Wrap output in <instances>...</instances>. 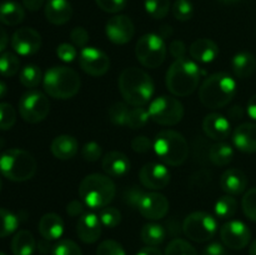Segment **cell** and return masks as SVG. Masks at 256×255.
I'll return each instance as SVG.
<instances>
[{"mask_svg": "<svg viewBox=\"0 0 256 255\" xmlns=\"http://www.w3.org/2000/svg\"><path fill=\"white\" fill-rule=\"evenodd\" d=\"M44 2L45 0H22V5L29 12H38L39 9H42Z\"/></svg>", "mask_w": 256, "mask_h": 255, "instance_id": "obj_55", "label": "cell"}, {"mask_svg": "<svg viewBox=\"0 0 256 255\" xmlns=\"http://www.w3.org/2000/svg\"><path fill=\"white\" fill-rule=\"evenodd\" d=\"M70 40L75 48H85L89 42V32L85 28L76 26L70 32Z\"/></svg>", "mask_w": 256, "mask_h": 255, "instance_id": "obj_49", "label": "cell"}, {"mask_svg": "<svg viewBox=\"0 0 256 255\" xmlns=\"http://www.w3.org/2000/svg\"><path fill=\"white\" fill-rule=\"evenodd\" d=\"M202 130L208 138L216 142H224L230 136V132H232L229 120L224 115L218 114V112H212L205 116L202 122Z\"/></svg>", "mask_w": 256, "mask_h": 255, "instance_id": "obj_19", "label": "cell"}, {"mask_svg": "<svg viewBox=\"0 0 256 255\" xmlns=\"http://www.w3.org/2000/svg\"><path fill=\"white\" fill-rule=\"evenodd\" d=\"M234 149L224 142H218L209 149V159L216 166H226L234 159Z\"/></svg>", "mask_w": 256, "mask_h": 255, "instance_id": "obj_30", "label": "cell"}, {"mask_svg": "<svg viewBox=\"0 0 256 255\" xmlns=\"http://www.w3.org/2000/svg\"><path fill=\"white\" fill-rule=\"evenodd\" d=\"M232 69L239 79L250 78L256 72V58L252 52H239L232 58Z\"/></svg>", "mask_w": 256, "mask_h": 255, "instance_id": "obj_28", "label": "cell"}, {"mask_svg": "<svg viewBox=\"0 0 256 255\" xmlns=\"http://www.w3.org/2000/svg\"><path fill=\"white\" fill-rule=\"evenodd\" d=\"M130 108L125 102H114L109 108V120L118 126H126Z\"/></svg>", "mask_w": 256, "mask_h": 255, "instance_id": "obj_37", "label": "cell"}, {"mask_svg": "<svg viewBox=\"0 0 256 255\" xmlns=\"http://www.w3.org/2000/svg\"><path fill=\"white\" fill-rule=\"evenodd\" d=\"M36 160L26 150L9 149L0 156V172L12 182L30 180L36 172Z\"/></svg>", "mask_w": 256, "mask_h": 255, "instance_id": "obj_7", "label": "cell"}, {"mask_svg": "<svg viewBox=\"0 0 256 255\" xmlns=\"http://www.w3.org/2000/svg\"><path fill=\"white\" fill-rule=\"evenodd\" d=\"M50 150L56 159L70 160L76 155L79 142L72 135H59L52 142Z\"/></svg>", "mask_w": 256, "mask_h": 255, "instance_id": "obj_26", "label": "cell"}, {"mask_svg": "<svg viewBox=\"0 0 256 255\" xmlns=\"http://www.w3.org/2000/svg\"><path fill=\"white\" fill-rule=\"evenodd\" d=\"M182 232L195 242H209L216 234L218 222L209 212H194L184 219Z\"/></svg>", "mask_w": 256, "mask_h": 255, "instance_id": "obj_10", "label": "cell"}, {"mask_svg": "<svg viewBox=\"0 0 256 255\" xmlns=\"http://www.w3.org/2000/svg\"><path fill=\"white\" fill-rule=\"evenodd\" d=\"M42 46V36L32 28H20L12 34V48L16 54L29 56L39 52Z\"/></svg>", "mask_w": 256, "mask_h": 255, "instance_id": "obj_15", "label": "cell"}, {"mask_svg": "<svg viewBox=\"0 0 256 255\" xmlns=\"http://www.w3.org/2000/svg\"><path fill=\"white\" fill-rule=\"evenodd\" d=\"M102 222L99 215L94 212H85L79 216L76 224V234L79 239L85 244H92L98 242L102 235Z\"/></svg>", "mask_w": 256, "mask_h": 255, "instance_id": "obj_18", "label": "cell"}, {"mask_svg": "<svg viewBox=\"0 0 256 255\" xmlns=\"http://www.w3.org/2000/svg\"><path fill=\"white\" fill-rule=\"evenodd\" d=\"M232 142L235 148L242 152H256V124L244 122L239 125L232 132Z\"/></svg>", "mask_w": 256, "mask_h": 255, "instance_id": "obj_20", "label": "cell"}, {"mask_svg": "<svg viewBox=\"0 0 256 255\" xmlns=\"http://www.w3.org/2000/svg\"><path fill=\"white\" fill-rule=\"evenodd\" d=\"M16 122V112L9 102H0V130H9Z\"/></svg>", "mask_w": 256, "mask_h": 255, "instance_id": "obj_41", "label": "cell"}, {"mask_svg": "<svg viewBox=\"0 0 256 255\" xmlns=\"http://www.w3.org/2000/svg\"><path fill=\"white\" fill-rule=\"evenodd\" d=\"M116 192L114 182L108 175L90 174L82 180L79 195L90 209H102L112 202Z\"/></svg>", "mask_w": 256, "mask_h": 255, "instance_id": "obj_4", "label": "cell"}, {"mask_svg": "<svg viewBox=\"0 0 256 255\" xmlns=\"http://www.w3.org/2000/svg\"><path fill=\"white\" fill-rule=\"evenodd\" d=\"M39 232L45 240H58L64 232V222L55 212H48L39 220Z\"/></svg>", "mask_w": 256, "mask_h": 255, "instance_id": "obj_25", "label": "cell"}, {"mask_svg": "<svg viewBox=\"0 0 256 255\" xmlns=\"http://www.w3.org/2000/svg\"><path fill=\"white\" fill-rule=\"evenodd\" d=\"M95 2L102 12L110 14L122 12L126 5V0H95Z\"/></svg>", "mask_w": 256, "mask_h": 255, "instance_id": "obj_50", "label": "cell"}, {"mask_svg": "<svg viewBox=\"0 0 256 255\" xmlns=\"http://www.w3.org/2000/svg\"><path fill=\"white\" fill-rule=\"evenodd\" d=\"M242 206L246 218L256 222V188H252L245 192L242 200Z\"/></svg>", "mask_w": 256, "mask_h": 255, "instance_id": "obj_44", "label": "cell"}, {"mask_svg": "<svg viewBox=\"0 0 256 255\" xmlns=\"http://www.w3.org/2000/svg\"><path fill=\"white\" fill-rule=\"evenodd\" d=\"M0 255H6V254H4V252H0Z\"/></svg>", "mask_w": 256, "mask_h": 255, "instance_id": "obj_63", "label": "cell"}, {"mask_svg": "<svg viewBox=\"0 0 256 255\" xmlns=\"http://www.w3.org/2000/svg\"><path fill=\"white\" fill-rule=\"evenodd\" d=\"M20 60L15 54L5 52L0 54V74L2 76H12L19 72Z\"/></svg>", "mask_w": 256, "mask_h": 255, "instance_id": "obj_35", "label": "cell"}, {"mask_svg": "<svg viewBox=\"0 0 256 255\" xmlns=\"http://www.w3.org/2000/svg\"><path fill=\"white\" fill-rule=\"evenodd\" d=\"M150 119L162 126H172L179 124L184 118V106L182 102L174 96L162 95L155 98L149 105Z\"/></svg>", "mask_w": 256, "mask_h": 255, "instance_id": "obj_9", "label": "cell"}, {"mask_svg": "<svg viewBox=\"0 0 256 255\" xmlns=\"http://www.w3.org/2000/svg\"><path fill=\"white\" fill-rule=\"evenodd\" d=\"M190 56L195 60V62H202V64H208L216 59L219 55V46L216 42H212V39H206V38H202L198 39L190 45L189 48Z\"/></svg>", "mask_w": 256, "mask_h": 255, "instance_id": "obj_24", "label": "cell"}, {"mask_svg": "<svg viewBox=\"0 0 256 255\" xmlns=\"http://www.w3.org/2000/svg\"><path fill=\"white\" fill-rule=\"evenodd\" d=\"M220 238L222 244L229 249L242 250L250 242L252 232L248 225L240 220H230L220 229Z\"/></svg>", "mask_w": 256, "mask_h": 255, "instance_id": "obj_12", "label": "cell"}, {"mask_svg": "<svg viewBox=\"0 0 256 255\" xmlns=\"http://www.w3.org/2000/svg\"><path fill=\"white\" fill-rule=\"evenodd\" d=\"M238 210V202L232 195H224L219 198L218 202H215L214 212L219 219H229L234 216V214Z\"/></svg>", "mask_w": 256, "mask_h": 255, "instance_id": "obj_32", "label": "cell"}, {"mask_svg": "<svg viewBox=\"0 0 256 255\" xmlns=\"http://www.w3.org/2000/svg\"><path fill=\"white\" fill-rule=\"evenodd\" d=\"M42 78L44 76H42V70H40V68L38 66V65L29 64L20 70V82H22L25 88H29V89L36 88L38 85L42 82Z\"/></svg>", "mask_w": 256, "mask_h": 255, "instance_id": "obj_33", "label": "cell"}, {"mask_svg": "<svg viewBox=\"0 0 256 255\" xmlns=\"http://www.w3.org/2000/svg\"><path fill=\"white\" fill-rule=\"evenodd\" d=\"M169 52L172 58H175V60L182 59V58H185V54H186V45L182 40H174L170 42Z\"/></svg>", "mask_w": 256, "mask_h": 255, "instance_id": "obj_52", "label": "cell"}, {"mask_svg": "<svg viewBox=\"0 0 256 255\" xmlns=\"http://www.w3.org/2000/svg\"><path fill=\"white\" fill-rule=\"evenodd\" d=\"M79 65L88 75L102 76L110 68V59L104 52L94 46H85L79 52Z\"/></svg>", "mask_w": 256, "mask_h": 255, "instance_id": "obj_13", "label": "cell"}, {"mask_svg": "<svg viewBox=\"0 0 256 255\" xmlns=\"http://www.w3.org/2000/svg\"><path fill=\"white\" fill-rule=\"evenodd\" d=\"M166 45L160 35L150 32L138 40L135 45V55L140 64L149 69H156L166 58Z\"/></svg>", "mask_w": 256, "mask_h": 255, "instance_id": "obj_8", "label": "cell"}, {"mask_svg": "<svg viewBox=\"0 0 256 255\" xmlns=\"http://www.w3.org/2000/svg\"><path fill=\"white\" fill-rule=\"evenodd\" d=\"M246 112L248 115H249L252 120H256V94L250 98L249 102H248Z\"/></svg>", "mask_w": 256, "mask_h": 255, "instance_id": "obj_56", "label": "cell"}, {"mask_svg": "<svg viewBox=\"0 0 256 255\" xmlns=\"http://www.w3.org/2000/svg\"><path fill=\"white\" fill-rule=\"evenodd\" d=\"M10 248L14 255H32L36 248V242L29 230H19L12 238Z\"/></svg>", "mask_w": 256, "mask_h": 255, "instance_id": "obj_29", "label": "cell"}, {"mask_svg": "<svg viewBox=\"0 0 256 255\" xmlns=\"http://www.w3.org/2000/svg\"><path fill=\"white\" fill-rule=\"evenodd\" d=\"M152 148L155 154L165 165L179 166L184 164L189 155L186 139L175 130H162L155 136Z\"/></svg>", "mask_w": 256, "mask_h": 255, "instance_id": "obj_6", "label": "cell"}, {"mask_svg": "<svg viewBox=\"0 0 256 255\" xmlns=\"http://www.w3.org/2000/svg\"><path fill=\"white\" fill-rule=\"evenodd\" d=\"M136 255H162V252L156 246H145L140 249Z\"/></svg>", "mask_w": 256, "mask_h": 255, "instance_id": "obj_57", "label": "cell"}, {"mask_svg": "<svg viewBox=\"0 0 256 255\" xmlns=\"http://www.w3.org/2000/svg\"><path fill=\"white\" fill-rule=\"evenodd\" d=\"M44 12L49 22L54 25H64L72 19V6L69 0H48Z\"/></svg>", "mask_w": 256, "mask_h": 255, "instance_id": "obj_22", "label": "cell"}, {"mask_svg": "<svg viewBox=\"0 0 256 255\" xmlns=\"http://www.w3.org/2000/svg\"><path fill=\"white\" fill-rule=\"evenodd\" d=\"M119 90L125 102L132 106H144L154 94V82L149 74L139 68H128L119 76Z\"/></svg>", "mask_w": 256, "mask_h": 255, "instance_id": "obj_1", "label": "cell"}, {"mask_svg": "<svg viewBox=\"0 0 256 255\" xmlns=\"http://www.w3.org/2000/svg\"><path fill=\"white\" fill-rule=\"evenodd\" d=\"M25 10L22 5L12 0L0 2V22L8 26L19 25L24 20Z\"/></svg>", "mask_w": 256, "mask_h": 255, "instance_id": "obj_27", "label": "cell"}, {"mask_svg": "<svg viewBox=\"0 0 256 255\" xmlns=\"http://www.w3.org/2000/svg\"><path fill=\"white\" fill-rule=\"evenodd\" d=\"M44 90L49 96L59 100L74 98L79 92L80 76L75 70L68 66H52L42 78Z\"/></svg>", "mask_w": 256, "mask_h": 255, "instance_id": "obj_5", "label": "cell"}, {"mask_svg": "<svg viewBox=\"0 0 256 255\" xmlns=\"http://www.w3.org/2000/svg\"><path fill=\"white\" fill-rule=\"evenodd\" d=\"M149 119V110L145 109L144 106H132L130 108L126 126H129L132 130L142 129L148 124Z\"/></svg>", "mask_w": 256, "mask_h": 255, "instance_id": "obj_34", "label": "cell"}, {"mask_svg": "<svg viewBox=\"0 0 256 255\" xmlns=\"http://www.w3.org/2000/svg\"><path fill=\"white\" fill-rule=\"evenodd\" d=\"M50 102L46 95L38 90L25 92L19 100V112L22 120L30 124H38L49 115Z\"/></svg>", "mask_w": 256, "mask_h": 255, "instance_id": "obj_11", "label": "cell"}, {"mask_svg": "<svg viewBox=\"0 0 256 255\" xmlns=\"http://www.w3.org/2000/svg\"><path fill=\"white\" fill-rule=\"evenodd\" d=\"M140 238H142V242L146 244V246H158L165 240L166 232L162 225L156 224V222H149L142 228Z\"/></svg>", "mask_w": 256, "mask_h": 255, "instance_id": "obj_31", "label": "cell"}, {"mask_svg": "<svg viewBox=\"0 0 256 255\" xmlns=\"http://www.w3.org/2000/svg\"><path fill=\"white\" fill-rule=\"evenodd\" d=\"M52 255H82V249L75 242L69 239L60 240L52 248Z\"/></svg>", "mask_w": 256, "mask_h": 255, "instance_id": "obj_43", "label": "cell"}, {"mask_svg": "<svg viewBox=\"0 0 256 255\" xmlns=\"http://www.w3.org/2000/svg\"><path fill=\"white\" fill-rule=\"evenodd\" d=\"M2 178H0V192H2Z\"/></svg>", "mask_w": 256, "mask_h": 255, "instance_id": "obj_62", "label": "cell"}, {"mask_svg": "<svg viewBox=\"0 0 256 255\" xmlns=\"http://www.w3.org/2000/svg\"><path fill=\"white\" fill-rule=\"evenodd\" d=\"M249 255H256V239L252 242V245H250Z\"/></svg>", "mask_w": 256, "mask_h": 255, "instance_id": "obj_60", "label": "cell"}, {"mask_svg": "<svg viewBox=\"0 0 256 255\" xmlns=\"http://www.w3.org/2000/svg\"><path fill=\"white\" fill-rule=\"evenodd\" d=\"M85 206L86 205L82 202H79V200H72L66 206V212L70 215V216H82V214H85Z\"/></svg>", "mask_w": 256, "mask_h": 255, "instance_id": "obj_53", "label": "cell"}, {"mask_svg": "<svg viewBox=\"0 0 256 255\" xmlns=\"http://www.w3.org/2000/svg\"><path fill=\"white\" fill-rule=\"evenodd\" d=\"M105 34L112 44H128L135 34L134 22L126 15H115L108 20Z\"/></svg>", "mask_w": 256, "mask_h": 255, "instance_id": "obj_14", "label": "cell"}, {"mask_svg": "<svg viewBox=\"0 0 256 255\" xmlns=\"http://www.w3.org/2000/svg\"><path fill=\"white\" fill-rule=\"evenodd\" d=\"M56 55L62 62H72L78 58V50L72 44L62 42L56 48Z\"/></svg>", "mask_w": 256, "mask_h": 255, "instance_id": "obj_48", "label": "cell"}, {"mask_svg": "<svg viewBox=\"0 0 256 255\" xmlns=\"http://www.w3.org/2000/svg\"><path fill=\"white\" fill-rule=\"evenodd\" d=\"M218 2H220L222 4H235V2H240V0H218Z\"/></svg>", "mask_w": 256, "mask_h": 255, "instance_id": "obj_61", "label": "cell"}, {"mask_svg": "<svg viewBox=\"0 0 256 255\" xmlns=\"http://www.w3.org/2000/svg\"><path fill=\"white\" fill-rule=\"evenodd\" d=\"M102 168L110 178H120L130 169V162L122 152H110L102 158Z\"/></svg>", "mask_w": 256, "mask_h": 255, "instance_id": "obj_23", "label": "cell"}, {"mask_svg": "<svg viewBox=\"0 0 256 255\" xmlns=\"http://www.w3.org/2000/svg\"><path fill=\"white\" fill-rule=\"evenodd\" d=\"M8 92V88H6V84H5L4 82H2L0 80V99H2V98L6 95Z\"/></svg>", "mask_w": 256, "mask_h": 255, "instance_id": "obj_59", "label": "cell"}, {"mask_svg": "<svg viewBox=\"0 0 256 255\" xmlns=\"http://www.w3.org/2000/svg\"><path fill=\"white\" fill-rule=\"evenodd\" d=\"M19 226V219L15 214L0 208V238L12 235Z\"/></svg>", "mask_w": 256, "mask_h": 255, "instance_id": "obj_36", "label": "cell"}, {"mask_svg": "<svg viewBox=\"0 0 256 255\" xmlns=\"http://www.w3.org/2000/svg\"><path fill=\"white\" fill-rule=\"evenodd\" d=\"M146 192H142L139 186L136 185H132V186H128L125 189L124 194H122V198H124V202L126 205H130L132 209H138L140 205V202L144 198V195Z\"/></svg>", "mask_w": 256, "mask_h": 255, "instance_id": "obj_45", "label": "cell"}, {"mask_svg": "<svg viewBox=\"0 0 256 255\" xmlns=\"http://www.w3.org/2000/svg\"><path fill=\"white\" fill-rule=\"evenodd\" d=\"M164 255H198V252L189 242L178 238L168 244Z\"/></svg>", "mask_w": 256, "mask_h": 255, "instance_id": "obj_39", "label": "cell"}, {"mask_svg": "<svg viewBox=\"0 0 256 255\" xmlns=\"http://www.w3.org/2000/svg\"><path fill=\"white\" fill-rule=\"evenodd\" d=\"M99 219L105 228H115L122 222V212L116 208H102L99 212Z\"/></svg>", "mask_w": 256, "mask_h": 255, "instance_id": "obj_42", "label": "cell"}, {"mask_svg": "<svg viewBox=\"0 0 256 255\" xmlns=\"http://www.w3.org/2000/svg\"><path fill=\"white\" fill-rule=\"evenodd\" d=\"M96 255H125V252L115 240H104L98 246Z\"/></svg>", "mask_w": 256, "mask_h": 255, "instance_id": "obj_47", "label": "cell"}, {"mask_svg": "<svg viewBox=\"0 0 256 255\" xmlns=\"http://www.w3.org/2000/svg\"><path fill=\"white\" fill-rule=\"evenodd\" d=\"M202 72L196 62L188 58L176 59L166 72V88L174 96H188L196 90Z\"/></svg>", "mask_w": 256, "mask_h": 255, "instance_id": "obj_3", "label": "cell"}, {"mask_svg": "<svg viewBox=\"0 0 256 255\" xmlns=\"http://www.w3.org/2000/svg\"><path fill=\"white\" fill-rule=\"evenodd\" d=\"M8 42H9V36H8V32H5L4 28L0 26V52H4L5 48L8 46Z\"/></svg>", "mask_w": 256, "mask_h": 255, "instance_id": "obj_58", "label": "cell"}, {"mask_svg": "<svg viewBox=\"0 0 256 255\" xmlns=\"http://www.w3.org/2000/svg\"><path fill=\"white\" fill-rule=\"evenodd\" d=\"M202 255H228V252L220 242H212L204 248Z\"/></svg>", "mask_w": 256, "mask_h": 255, "instance_id": "obj_54", "label": "cell"}, {"mask_svg": "<svg viewBox=\"0 0 256 255\" xmlns=\"http://www.w3.org/2000/svg\"><path fill=\"white\" fill-rule=\"evenodd\" d=\"M172 15L179 22H188L194 14V8L190 0H175L172 6Z\"/></svg>", "mask_w": 256, "mask_h": 255, "instance_id": "obj_40", "label": "cell"}, {"mask_svg": "<svg viewBox=\"0 0 256 255\" xmlns=\"http://www.w3.org/2000/svg\"><path fill=\"white\" fill-rule=\"evenodd\" d=\"M236 92V82L226 72H215L204 80L199 89V99L205 108L212 110L226 106Z\"/></svg>", "mask_w": 256, "mask_h": 255, "instance_id": "obj_2", "label": "cell"}, {"mask_svg": "<svg viewBox=\"0 0 256 255\" xmlns=\"http://www.w3.org/2000/svg\"><path fill=\"white\" fill-rule=\"evenodd\" d=\"M139 179L144 188L150 190H162L170 182V172L164 164L149 162L140 169Z\"/></svg>", "mask_w": 256, "mask_h": 255, "instance_id": "obj_16", "label": "cell"}, {"mask_svg": "<svg viewBox=\"0 0 256 255\" xmlns=\"http://www.w3.org/2000/svg\"><path fill=\"white\" fill-rule=\"evenodd\" d=\"M220 186L228 195H239L246 190L248 178L240 169H228L220 178Z\"/></svg>", "mask_w": 256, "mask_h": 255, "instance_id": "obj_21", "label": "cell"}, {"mask_svg": "<svg viewBox=\"0 0 256 255\" xmlns=\"http://www.w3.org/2000/svg\"><path fill=\"white\" fill-rule=\"evenodd\" d=\"M132 149L135 152H140V154H145L152 149V142L149 138L140 135V136H135L132 140Z\"/></svg>", "mask_w": 256, "mask_h": 255, "instance_id": "obj_51", "label": "cell"}, {"mask_svg": "<svg viewBox=\"0 0 256 255\" xmlns=\"http://www.w3.org/2000/svg\"><path fill=\"white\" fill-rule=\"evenodd\" d=\"M145 10L154 19H162L168 15L170 8V0H145Z\"/></svg>", "mask_w": 256, "mask_h": 255, "instance_id": "obj_38", "label": "cell"}, {"mask_svg": "<svg viewBox=\"0 0 256 255\" xmlns=\"http://www.w3.org/2000/svg\"><path fill=\"white\" fill-rule=\"evenodd\" d=\"M102 146L95 142H86L82 149V156L85 162H98V160L102 158Z\"/></svg>", "mask_w": 256, "mask_h": 255, "instance_id": "obj_46", "label": "cell"}, {"mask_svg": "<svg viewBox=\"0 0 256 255\" xmlns=\"http://www.w3.org/2000/svg\"><path fill=\"white\" fill-rule=\"evenodd\" d=\"M140 214L149 220H160L169 212V202L165 195L160 192H146L138 208Z\"/></svg>", "mask_w": 256, "mask_h": 255, "instance_id": "obj_17", "label": "cell"}]
</instances>
